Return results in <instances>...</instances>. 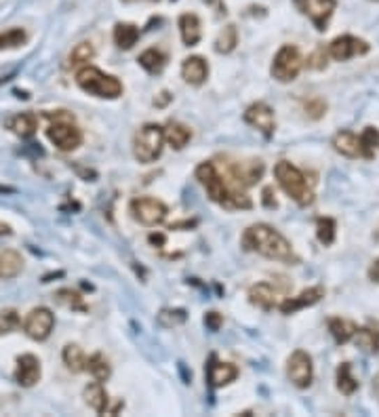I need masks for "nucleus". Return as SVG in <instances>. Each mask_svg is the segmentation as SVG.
Wrapping results in <instances>:
<instances>
[{
	"label": "nucleus",
	"instance_id": "1",
	"mask_svg": "<svg viewBox=\"0 0 379 417\" xmlns=\"http://www.w3.org/2000/svg\"><path fill=\"white\" fill-rule=\"evenodd\" d=\"M244 251L258 253L268 259L285 261V263H299V257L293 244L272 226L268 224H253L242 234Z\"/></svg>",
	"mask_w": 379,
	"mask_h": 417
},
{
	"label": "nucleus",
	"instance_id": "2",
	"mask_svg": "<svg viewBox=\"0 0 379 417\" xmlns=\"http://www.w3.org/2000/svg\"><path fill=\"white\" fill-rule=\"evenodd\" d=\"M196 180L202 184V188L207 190L209 198L225 209H251L253 203L246 196V192H236L228 186L223 173H219V169L215 167V163H202L196 167Z\"/></svg>",
	"mask_w": 379,
	"mask_h": 417
},
{
	"label": "nucleus",
	"instance_id": "3",
	"mask_svg": "<svg viewBox=\"0 0 379 417\" xmlns=\"http://www.w3.org/2000/svg\"><path fill=\"white\" fill-rule=\"evenodd\" d=\"M274 177L278 182V186L285 190V194L295 200L299 207H308L314 200V190L306 180V173H302L295 165H291L289 161H281L274 167Z\"/></svg>",
	"mask_w": 379,
	"mask_h": 417
},
{
	"label": "nucleus",
	"instance_id": "4",
	"mask_svg": "<svg viewBox=\"0 0 379 417\" xmlns=\"http://www.w3.org/2000/svg\"><path fill=\"white\" fill-rule=\"evenodd\" d=\"M76 85L84 93L101 97V99H116L124 91L122 82L116 76L105 74V72H101L99 68H93V66H82L76 72Z\"/></svg>",
	"mask_w": 379,
	"mask_h": 417
},
{
	"label": "nucleus",
	"instance_id": "5",
	"mask_svg": "<svg viewBox=\"0 0 379 417\" xmlns=\"http://www.w3.org/2000/svg\"><path fill=\"white\" fill-rule=\"evenodd\" d=\"M51 118V124L47 129V137L51 139V144L61 150V152H72L82 144V131L74 122V118L66 112L57 114H47Z\"/></svg>",
	"mask_w": 379,
	"mask_h": 417
},
{
	"label": "nucleus",
	"instance_id": "6",
	"mask_svg": "<svg viewBox=\"0 0 379 417\" xmlns=\"http://www.w3.org/2000/svg\"><path fill=\"white\" fill-rule=\"evenodd\" d=\"M165 148V129L161 124H146L133 142V154L140 163H154Z\"/></svg>",
	"mask_w": 379,
	"mask_h": 417
},
{
	"label": "nucleus",
	"instance_id": "7",
	"mask_svg": "<svg viewBox=\"0 0 379 417\" xmlns=\"http://www.w3.org/2000/svg\"><path fill=\"white\" fill-rule=\"evenodd\" d=\"M304 64L306 61H304V57H302V53L295 45H283L278 49V53L274 55L270 72L278 82H293L299 76Z\"/></svg>",
	"mask_w": 379,
	"mask_h": 417
},
{
	"label": "nucleus",
	"instance_id": "8",
	"mask_svg": "<svg viewBox=\"0 0 379 417\" xmlns=\"http://www.w3.org/2000/svg\"><path fill=\"white\" fill-rule=\"evenodd\" d=\"M131 215L135 221L144 224V226H158L165 221L167 217V205L158 198H152V196H140V198H133L131 205Z\"/></svg>",
	"mask_w": 379,
	"mask_h": 417
},
{
	"label": "nucleus",
	"instance_id": "9",
	"mask_svg": "<svg viewBox=\"0 0 379 417\" xmlns=\"http://www.w3.org/2000/svg\"><path fill=\"white\" fill-rule=\"evenodd\" d=\"M299 13H304L318 32H325L335 9H337V0H293Z\"/></svg>",
	"mask_w": 379,
	"mask_h": 417
},
{
	"label": "nucleus",
	"instance_id": "10",
	"mask_svg": "<svg viewBox=\"0 0 379 417\" xmlns=\"http://www.w3.org/2000/svg\"><path fill=\"white\" fill-rule=\"evenodd\" d=\"M287 375H289L293 386L308 388L312 383V377H314L312 356L304 350H295L287 360Z\"/></svg>",
	"mask_w": 379,
	"mask_h": 417
},
{
	"label": "nucleus",
	"instance_id": "11",
	"mask_svg": "<svg viewBox=\"0 0 379 417\" xmlns=\"http://www.w3.org/2000/svg\"><path fill=\"white\" fill-rule=\"evenodd\" d=\"M369 43L362 41V38H356V36H350V34H343V36H337L329 47V57L335 59V61H348L352 57H358V55H364L369 53Z\"/></svg>",
	"mask_w": 379,
	"mask_h": 417
},
{
	"label": "nucleus",
	"instance_id": "12",
	"mask_svg": "<svg viewBox=\"0 0 379 417\" xmlns=\"http://www.w3.org/2000/svg\"><path fill=\"white\" fill-rule=\"evenodd\" d=\"M289 289H291V285L272 287L270 283H258L248 289V300H251V304L260 306L262 310H274L281 306V298L285 300Z\"/></svg>",
	"mask_w": 379,
	"mask_h": 417
},
{
	"label": "nucleus",
	"instance_id": "13",
	"mask_svg": "<svg viewBox=\"0 0 379 417\" xmlns=\"http://www.w3.org/2000/svg\"><path fill=\"white\" fill-rule=\"evenodd\" d=\"M53 327H55V314L49 308H34L24 323V331L34 342H45L51 335Z\"/></svg>",
	"mask_w": 379,
	"mask_h": 417
},
{
	"label": "nucleus",
	"instance_id": "14",
	"mask_svg": "<svg viewBox=\"0 0 379 417\" xmlns=\"http://www.w3.org/2000/svg\"><path fill=\"white\" fill-rule=\"evenodd\" d=\"M244 122L255 126L260 133H264L266 137H272L274 131H276V118H274V110L264 103V101H258V103H251L246 110H244Z\"/></svg>",
	"mask_w": 379,
	"mask_h": 417
},
{
	"label": "nucleus",
	"instance_id": "15",
	"mask_svg": "<svg viewBox=\"0 0 379 417\" xmlns=\"http://www.w3.org/2000/svg\"><path fill=\"white\" fill-rule=\"evenodd\" d=\"M322 298H325V287H320V285L308 287V289H304V291H302L299 295H295V298H285V300L281 302L278 310H281L283 314H295V312H299V310H306V308L318 304Z\"/></svg>",
	"mask_w": 379,
	"mask_h": 417
},
{
	"label": "nucleus",
	"instance_id": "16",
	"mask_svg": "<svg viewBox=\"0 0 379 417\" xmlns=\"http://www.w3.org/2000/svg\"><path fill=\"white\" fill-rule=\"evenodd\" d=\"M43 369H40V360L34 354H24L17 358V369H15V381L22 388H32L40 381Z\"/></svg>",
	"mask_w": 379,
	"mask_h": 417
},
{
	"label": "nucleus",
	"instance_id": "17",
	"mask_svg": "<svg viewBox=\"0 0 379 417\" xmlns=\"http://www.w3.org/2000/svg\"><path fill=\"white\" fill-rule=\"evenodd\" d=\"M238 377V369L232 363H219L215 356H211V363L207 367V379L213 388H223L232 383Z\"/></svg>",
	"mask_w": 379,
	"mask_h": 417
},
{
	"label": "nucleus",
	"instance_id": "18",
	"mask_svg": "<svg viewBox=\"0 0 379 417\" xmlns=\"http://www.w3.org/2000/svg\"><path fill=\"white\" fill-rule=\"evenodd\" d=\"M181 78L188 85H192V87H200L209 78V64L200 55H192V57L184 59V64H181Z\"/></svg>",
	"mask_w": 379,
	"mask_h": 417
},
{
	"label": "nucleus",
	"instance_id": "19",
	"mask_svg": "<svg viewBox=\"0 0 379 417\" xmlns=\"http://www.w3.org/2000/svg\"><path fill=\"white\" fill-rule=\"evenodd\" d=\"M331 146L337 154L345 156V159H356L360 156V148H358V137L352 131H337L331 139Z\"/></svg>",
	"mask_w": 379,
	"mask_h": 417
},
{
	"label": "nucleus",
	"instance_id": "20",
	"mask_svg": "<svg viewBox=\"0 0 379 417\" xmlns=\"http://www.w3.org/2000/svg\"><path fill=\"white\" fill-rule=\"evenodd\" d=\"M179 34L186 47H196L202 38V26L200 20L194 13H184L179 17Z\"/></svg>",
	"mask_w": 379,
	"mask_h": 417
},
{
	"label": "nucleus",
	"instance_id": "21",
	"mask_svg": "<svg viewBox=\"0 0 379 417\" xmlns=\"http://www.w3.org/2000/svg\"><path fill=\"white\" fill-rule=\"evenodd\" d=\"M22 270H24V257L17 251L13 249L0 251V281L15 278Z\"/></svg>",
	"mask_w": 379,
	"mask_h": 417
},
{
	"label": "nucleus",
	"instance_id": "22",
	"mask_svg": "<svg viewBox=\"0 0 379 417\" xmlns=\"http://www.w3.org/2000/svg\"><path fill=\"white\" fill-rule=\"evenodd\" d=\"M192 139V131L190 126H186L184 122H177V120H171L167 126H165V142L175 148V150H181L186 148V144Z\"/></svg>",
	"mask_w": 379,
	"mask_h": 417
},
{
	"label": "nucleus",
	"instance_id": "23",
	"mask_svg": "<svg viewBox=\"0 0 379 417\" xmlns=\"http://www.w3.org/2000/svg\"><path fill=\"white\" fill-rule=\"evenodd\" d=\"M84 402L95 411V413H105L107 411V402H110V398H107V392H105V388H103V383L101 381H91L87 388H84Z\"/></svg>",
	"mask_w": 379,
	"mask_h": 417
},
{
	"label": "nucleus",
	"instance_id": "24",
	"mask_svg": "<svg viewBox=\"0 0 379 417\" xmlns=\"http://www.w3.org/2000/svg\"><path fill=\"white\" fill-rule=\"evenodd\" d=\"M140 38V28L135 24H116L114 26V43L118 49L122 51H129L133 49V45L138 43Z\"/></svg>",
	"mask_w": 379,
	"mask_h": 417
},
{
	"label": "nucleus",
	"instance_id": "25",
	"mask_svg": "<svg viewBox=\"0 0 379 417\" xmlns=\"http://www.w3.org/2000/svg\"><path fill=\"white\" fill-rule=\"evenodd\" d=\"M9 129L20 135V137H32L38 129V120H36V114L32 112H22L17 116H13L9 120Z\"/></svg>",
	"mask_w": 379,
	"mask_h": 417
},
{
	"label": "nucleus",
	"instance_id": "26",
	"mask_svg": "<svg viewBox=\"0 0 379 417\" xmlns=\"http://www.w3.org/2000/svg\"><path fill=\"white\" fill-rule=\"evenodd\" d=\"M356 325L352 323V321H348V319H331L329 321V333L333 335V339H335V344H339V346H343V344H348L350 339H354V333H356Z\"/></svg>",
	"mask_w": 379,
	"mask_h": 417
},
{
	"label": "nucleus",
	"instance_id": "27",
	"mask_svg": "<svg viewBox=\"0 0 379 417\" xmlns=\"http://www.w3.org/2000/svg\"><path fill=\"white\" fill-rule=\"evenodd\" d=\"M354 342H356V346L362 348L364 352L377 354V352H379V329H377V327H371V325L360 327V329H356V333H354Z\"/></svg>",
	"mask_w": 379,
	"mask_h": 417
},
{
	"label": "nucleus",
	"instance_id": "28",
	"mask_svg": "<svg viewBox=\"0 0 379 417\" xmlns=\"http://www.w3.org/2000/svg\"><path fill=\"white\" fill-rule=\"evenodd\" d=\"M61 358H64L66 367H68L72 373H82V371H87V354L82 352V348H80V346H76V344H68V346L64 348Z\"/></svg>",
	"mask_w": 379,
	"mask_h": 417
},
{
	"label": "nucleus",
	"instance_id": "29",
	"mask_svg": "<svg viewBox=\"0 0 379 417\" xmlns=\"http://www.w3.org/2000/svg\"><path fill=\"white\" fill-rule=\"evenodd\" d=\"M140 66L148 72V74H161L163 70H165V66H167V57H165V53L163 51H158V49H148V51H144L142 55H140Z\"/></svg>",
	"mask_w": 379,
	"mask_h": 417
},
{
	"label": "nucleus",
	"instance_id": "30",
	"mask_svg": "<svg viewBox=\"0 0 379 417\" xmlns=\"http://www.w3.org/2000/svg\"><path fill=\"white\" fill-rule=\"evenodd\" d=\"M379 146V131L375 126H366L360 137H358V148H360V156L371 161L375 156V150Z\"/></svg>",
	"mask_w": 379,
	"mask_h": 417
},
{
	"label": "nucleus",
	"instance_id": "31",
	"mask_svg": "<svg viewBox=\"0 0 379 417\" xmlns=\"http://www.w3.org/2000/svg\"><path fill=\"white\" fill-rule=\"evenodd\" d=\"M358 388H360V383L352 375V365L350 363H341L337 367V390L341 394H345V396H352Z\"/></svg>",
	"mask_w": 379,
	"mask_h": 417
},
{
	"label": "nucleus",
	"instance_id": "32",
	"mask_svg": "<svg viewBox=\"0 0 379 417\" xmlns=\"http://www.w3.org/2000/svg\"><path fill=\"white\" fill-rule=\"evenodd\" d=\"M55 302L59 306L68 308V310H76V312H87L89 310L84 300H82V295L78 291H74V289H59L55 293Z\"/></svg>",
	"mask_w": 379,
	"mask_h": 417
},
{
	"label": "nucleus",
	"instance_id": "33",
	"mask_svg": "<svg viewBox=\"0 0 379 417\" xmlns=\"http://www.w3.org/2000/svg\"><path fill=\"white\" fill-rule=\"evenodd\" d=\"M236 45H238V30H236V26L230 24L219 32V36L215 41V51L221 55H228L236 49Z\"/></svg>",
	"mask_w": 379,
	"mask_h": 417
},
{
	"label": "nucleus",
	"instance_id": "34",
	"mask_svg": "<svg viewBox=\"0 0 379 417\" xmlns=\"http://www.w3.org/2000/svg\"><path fill=\"white\" fill-rule=\"evenodd\" d=\"M87 371L97 379V381H105L110 375H112V369H110V363L103 354H93L87 358Z\"/></svg>",
	"mask_w": 379,
	"mask_h": 417
},
{
	"label": "nucleus",
	"instance_id": "35",
	"mask_svg": "<svg viewBox=\"0 0 379 417\" xmlns=\"http://www.w3.org/2000/svg\"><path fill=\"white\" fill-rule=\"evenodd\" d=\"M335 236H337V226H335V219L331 217H318L316 219V238L320 244L329 247L335 242Z\"/></svg>",
	"mask_w": 379,
	"mask_h": 417
},
{
	"label": "nucleus",
	"instance_id": "36",
	"mask_svg": "<svg viewBox=\"0 0 379 417\" xmlns=\"http://www.w3.org/2000/svg\"><path fill=\"white\" fill-rule=\"evenodd\" d=\"M28 41V34L22 28H11L0 32V51H9V49H20Z\"/></svg>",
	"mask_w": 379,
	"mask_h": 417
},
{
	"label": "nucleus",
	"instance_id": "37",
	"mask_svg": "<svg viewBox=\"0 0 379 417\" xmlns=\"http://www.w3.org/2000/svg\"><path fill=\"white\" fill-rule=\"evenodd\" d=\"M93 57H95L93 45H91V43H78V45L72 49V53H70V57H68V64H70L72 68H76V66H87Z\"/></svg>",
	"mask_w": 379,
	"mask_h": 417
},
{
	"label": "nucleus",
	"instance_id": "38",
	"mask_svg": "<svg viewBox=\"0 0 379 417\" xmlns=\"http://www.w3.org/2000/svg\"><path fill=\"white\" fill-rule=\"evenodd\" d=\"M188 321V314H186V310H181V308H167V310H163L161 314H158V323L163 325V327H177V325H184Z\"/></svg>",
	"mask_w": 379,
	"mask_h": 417
},
{
	"label": "nucleus",
	"instance_id": "39",
	"mask_svg": "<svg viewBox=\"0 0 379 417\" xmlns=\"http://www.w3.org/2000/svg\"><path fill=\"white\" fill-rule=\"evenodd\" d=\"M20 325H22V321H20L17 310H13V308L0 310V333H13Z\"/></svg>",
	"mask_w": 379,
	"mask_h": 417
},
{
	"label": "nucleus",
	"instance_id": "40",
	"mask_svg": "<svg viewBox=\"0 0 379 417\" xmlns=\"http://www.w3.org/2000/svg\"><path fill=\"white\" fill-rule=\"evenodd\" d=\"M327 59H329V51L325 47H318L308 59H306V66L310 70H325L327 68Z\"/></svg>",
	"mask_w": 379,
	"mask_h": 417
},
{
	"label": "nucleus",
	"instance_id": "41",
	"mask_svg": "<svg viewBox=\"0 0 379 417\" xmlns=\"http://www.w3.org/2000/svg\"><path fill=\"white\" fill-rule=\"evenodd\" d=\"M327 112V103L322 101V99H310V101H306V114L310 116V118H320L322 114Z\"/></svg>",
	"mask_w": 379,
	"mask_h": 417
},
{
	"label": "nucleus",
	"instance_id": "42",
	"mask_svg": "<svg viewBox=\"0 0 379 417\" xmlns=\"http://www.w3.org/2000/svg\"><path fill=\"white\" fill-rule=\"evenodd\" d=\"M221 323H223L221 314H217V312H209V314H205V325H207L211 331H219Z\"/></svg>",
	"mask_w": 379,
	"mask_h": 417
},
{
	"label": "nucleus",
	"instance_id": "43",
	"mask_svg": "<svg viewBox=\"0 0 379 417\" xmlns=\"http://www.w3.org/2000/svg\"><path fill=\"white\" fill-rule=\"evenodd\" d=\"M276 194H274V190L268 186V188H264V205L268 207V209H276L278 207V203H276V198H274Z\"/></svg>",
	"mask_w": 379,
	"mask_h": 417
},
{
	"label": "nucleus",
	"instance_id": "44",
	"mask_svg": "<svg viewBox=\"0 0 379 417\" xmlns=\"http://www.w3.org/2000/svg\"><path fill=\"white\" fill-rule=\"evenodd\" d=\"M369 281L377 283L379 285V259H375L369 268Z\"/></svg>",
	"mask_w": 379,
	"mask_h": 417
},
{
	"label": "nucleus",
	"instance_id": "45",
	"mask_svg": "<svg viewBox=\"0 0 379 417\" xmlns=\"http://www.w3.org/2000/svg\"><path fill=\"white\" fill-rule=\"evenodd\" d=\"M205 3L211 5V7H215L219 15H225V5L221 3V0H205Z\"/></svg>",
	"mask_w": 379,
	"mask_h": 417
},
{
	"label": "nucleus",
	"instance_id": "46",
	"mask_svg": "<svg viewBox=\"0 0 379 417\" xmlns=\"http://www.w3.org/2000/svg\"><path fill=\"white\" fill-rule=\"evenodd\" d=\"M371 390H373V394L379 398V373H375V377H373V381H371Z\"/></svg>",
	"mask_w": 379,
	"mask_h": 417
},
{
	"label": "nucleus",
	"instance_id": "47",
	"mask_svg": "<svg viewBox=\"0 0 379 417\" xmlns=\"http://www.w3.org/2000/svg\"><path fill=\"white\" fill-rule=\"evenodd\" d=\"M11 234H13L11 226H7V224L0 221V236H11Z\"/></svg>",
	"mask_w": 379,
	"mask_h": 417
},
{
	"label": "nucleus",
	"instance_id": "48",
	"mask_svg": "<svg viewBox=\"0 0 379 417\" xmlns=\"http://www.w3.org/2000/svg\"><path fill=\"white\" fill-rule=\"evenodd\" d=\"M373 3H377V0H373Z\"/></svg>",
	"mask_w": 379,
	"mask_h": 417
}]
</instances>
